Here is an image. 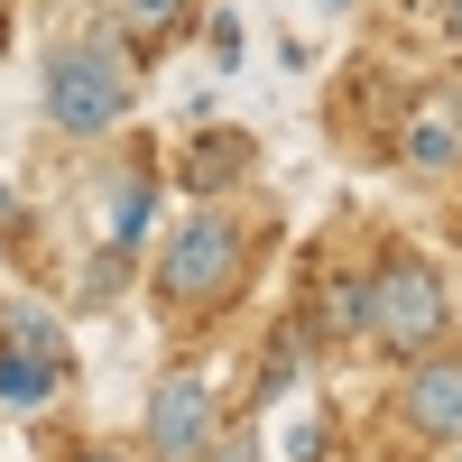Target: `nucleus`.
<instances>
[{
  "label": "nucleus",
  "instance_id": "1",
  "mask_svg": "<svg viewBox=\"0 0 462 462\" xmlns=\"http://www.w3.org/2000/svg\"><path fill=\"white\" fill-rule=\"evenodd\" d=\"M37 102H47V121L65 139L121 130V111L139 102L130 47H121V37H65V47H47V65H37Z\"/></svg>",
  "mask_w": 462,
  "mask_h": 462
},
{
  "label": "nucleus",
  "instance_id": "2",
  "mask_svg": "<svg viewBox=\"0 0 462 462\" xmlns=\"http://www.w3.org/2000/svg\"><path fill=\"white\" fill-rule=\"evenodd\" d=\"M231 287H241V222L195 204L167 241H158V296L167 305H222Z\"/></svg>",
  "mask_w": 462,
  "mask_h": 462
},
{
  "label": "nucleus",
  "instance_id": "3",
  "mask_svg": "<svg viewBox=\"0 0 462 462\" xmlns=\"http://www.w3.org/2000/svg\"><path fill=\"white\" fill-rule=\"evenodd\" d=\"M361 296H370V324H361V333H379L398 361L435 352V342L453 333V296H444V278H435L426 259H389Z\"/></svg>",
  "mask_w": 462,
  "mask_h": 462
},
{
  "label": "nucleus",
  "instance_id": "4",
  "mask_svg": "<svg viewBox=\"0 0 462 462\" xmlns=\"http://www.w3.org/2000/svg\"><path fill=\"white\" fill-rule=\"evenodd\" d=\"M148 462H204L213 444V389H204V370H167L158 389H148Z\"/></svg>",
  "mask_w": 462,
  "mask_h": 462
},
{
  "label": "nucleus",
  "instance_id": "5",
  "mask_svg": "<svg viewBox=\"0 0 462 462\" xmlns=\"http://www.w3.org/2000/svg\"><path fill=\"white\" fill-rule=\"evenodd\" d=\"M398 416H407L416 444H462V361L444 352V342L407 361V398H398Z\"/></svg>",
  "mask_w": 462,
  "mask_h": 462
},
{
  "label": "nucleus",
  "instance_id": "6",
  "mask_svg": "<svg viewBox=\"0 0 462 462\" xmlns=\"http://www.w3.org/2000/svg\"><path fill=\"white\" fill-rule=\"evenodd\" d=\"M56 389H65V370H56V361H28L19 342L0 352V407H47Z\"/></svg>",
  "mask_w": 462,
  "mask_h": 462
},
{
  "label": "nucleus",
  "instance_id": "7",
  "mask_svg": "<svg viewBox=\"0 0 462 462\" xmlns=\"http://www.w3.org/2000/svg\"><path fill=\"white\" fill-rule=\"evenodd\" d=\"M148 204H158V176H148V167H121V185H111V250H139Z\"/></svg>",
  "mask_w": 462,
  "mask_h": 462
},
{
  "label": "nucleus",
  "instance_id": "8",
  "mask_svg": "<svg viewBox=\"0 0 462 462\" xmlns=\"http://www.w3.org/2000/svg\"><path fill=\"white\" fill-rule=\"evenodd\" d=\"M185 10H195V0H111V37H121V47L139 56L148 47V37H167Z\"/></svg>",
  "mask_w": 462,
  "mask_h": 462
},
{
  "label": "nucleus",
  "instance_id": "9",
  "mask_svg": "<svg viewBox=\"0 0 462 462\" xmlns=\"http://www.w3.org/2000/svg\"><path fill=\"white\" fill-rule=\"evenodd\" d=\"M0 324H10V342H19L28 361H56V370H65V324L47 315V305H28V296H10V315H0Z\"/></svg>",
  "mask_w": 462,
  "mask_h": 462
},
{
  "label": "nucleus",
  "instance_id": "10",
  "mask_svg": "<svg viewBox=\"0 0 462 462\" xmlns=\"http://www.w3.org/2000/svg\"><path fill=\"white\" fill-rule=\"evenodd\" d=\"M241 167H250V148H241V130H213L204 148L185 139V185H231Z\"/></svg>",
  "mask_w": 462,
  "mask_h": 462
},
{
  "label": "nucleus",
  "instance_id": "11",
  "mask_svg": "<svg viewBox=\"0 0 462 462\" xmlns=\"http://www.w3.org/2000/svg\"><path fill=\"white\" fill-rule=\"evenodd\" d=\"M74 462H130V453H111V444H93V453H74Z\"/></svg>",
  "mask_w": 462,
  "mask_h": 462
},
{
  "label": "nucleus",
  "instance_id": "12",
  "mask_svg": "<svg viewBox=\"0 0 462 462\" xmlns=\"http://www.w3.org/2000/svg\"><path fill=\"white\" fill-rule=\"evenodd\" d=\"M444 19H453V47H462V0H444Z\"/></svg>",
  "mask_w": 462,
  "mask_h": 462
},
{
  "label": "nucleus",
  "instance_id": "13",
  "mask_svg": "<svg viewBox=\"0 0 462 462\" xmlns=\"http://www.w3.org/2000/svg\"><path fill=\"white\" fill-rule=\"evenodd\" d=\"M453 462H462V444H453Z\"/></svg>",
  "mask_w": 462,
  "mask_h": 462
}]
</instances>
